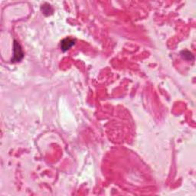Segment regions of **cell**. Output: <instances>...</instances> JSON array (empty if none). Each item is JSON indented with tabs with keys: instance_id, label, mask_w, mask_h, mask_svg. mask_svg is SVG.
Instances as JSON below:
<instances>
[{
	"instance_id": "3",
	"label": "cell",
	"mask_w": 196,
	"mask_h": 196,
	"mask_svg": "<svg viewBox=\"0 0 196 196\" xmlns=\"http://www.w3.org/2000/svg\"><path fill=\"white\" fill-rule=\"evenodd\" d=\"M42 11H43V13L45 14L46 15H50V14L51 13V12H53V9L51 8V5H48V4H45V5H42Z\"/></svg>"
},
{
	"instance_id": "4",
	"label": "cell",
	"mask_w": 196,
	"mask_h": 196,
	"mask_svg": "<svg viewBox=\"0 0 196 196\" xmlns=\"http://www.w3.org/2000/svg\"><path fill=\"white\" fill-rule=\"evenodd\" d=\"M182 56L183 58H185V59L186 60L193 59L192 54H191V53H190L189 51H182Z\"/></svg>"
},
{
	"instance_id": "1",
	"label": "cell",
	"mask_w": 196,
	"mask_h": 196,
	"mask_svg": "<svg viewBox=\"0 0 196 196\" xmlns=\"http://www.w3.org/2000/svg\"><path fill=\"white\" fill-rule=\"evenodd\" d=\"M22 58H23V52H22V50L21 49V46H20L18 43H17L16 41H15V43H14L13 61H21Z\"/></svg>"
},
{
	"instance_id": "2",
	"label": "cell",
	"mask_w": 196,
	"mask_h": 196,
	"mask_svg": "<svg viewBox=\"0 0 196 196\" xmlns=\"http://www.w3.org/2000/svg\"><path fill=\"white\" fill-rule=\"evenodd\" d=\"M75 44V40L71 38H66L61 42V48L63 51H68Z\"/></svg>"
}]
</instances>
